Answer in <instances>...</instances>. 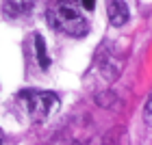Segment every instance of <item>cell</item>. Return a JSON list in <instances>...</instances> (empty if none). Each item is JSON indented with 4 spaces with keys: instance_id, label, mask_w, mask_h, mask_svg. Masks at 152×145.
I'll list each match as a JSON object with an SVG mask.
<instances>
[{
    "instance_id": "1",
    "label": "cell",
    "mask_w": 152,
    "mask_h": 145,
    "mask_svg": "<svg viewBox=\"0 0 152 145\" xmlns=\"http://www.w3.org/2000/svg\"><path fill=\"white\" fill-rule=\"evenodd\" d=\"M48 24L70 37H85L89 33V20L72 0H59L48 11Z\"/></svg>"
},
{
    "instance_id": "2",
    "label": "cell",
    "mask_w": 152,
    "mask_h": 145,
    "mask_svg": "<svg viewBox=\"0 0 152 145\" xmlns=\"http://www.w3.org/2000/svg\"><path fill=\"white\" fill-rule=\"evenodd\" d=\"M24 108L33 121H46L59 110V98L50 91H24L22 95Z\"/></svg>"
},
{
    "instance_id": "3",
    "label": "cell",
    "mask_w": 152,
    "mask_h": 145,
    "mask_svg": "<svg viewBox=\"0 0 152 145\" xmlns=\"http://www.w3.org/2000/svg\"><path fill=\"white\" fill-rule=\"evenodd\" d=\"M107 15H109V22L113 26H124L128 22V7L124 0H109L107 2Z\"/></svg>"
},
{
    "instance_id": "4",
    "label": "cell",
    "mask_w": 152,
    "mask_h": 145,
    "mask_svg": "<svg viewBox=\"0 0 152 145\" xmlns=\"http://www.w3.org/2000/svg\"><path fill=\"white\" fill-rule=\"evenodd\" d=\"M37 0H7V11L13 15H24V13L33 11Z\"/></svg>"
},
{
    "instance_id": "5",
    "label": "cell",
    "mask_w": 152,
    "mask_h": 145,
    "mask_svg": "<svg viewBox=\"0 0 152 145\" xmlns=\"http://www.w3.org/2000/svg\"><path fill=\"white\" fill-rule=\"evenodd\" d=\"M35 54H37L39 67L46 72L48 67H50V57H48V52H46V41H44L41 35H35Z\"/></svg>"
},
{
    "instance_id": "6",
    "label": "cell",
    "mask_w": 152,
    "mask_h": 145,
    "mask_svg": "<svg viewBox=\"0 0 152 145\" xmlns=\"http://www.w3.org/2000/svg\"><path fill=\"white\" fill-rule=\"evenodd\" d=\"M102 145H126V130L124 128H113L111 132L104 136Z\"/></svg>"
},
{
    "instance_id": "7",
    "label": "cell",
    "mask_w": 152,
    "mask_h": 145,
    "mask_svg": "<svg viewBox=\"0 0 152 145\" xmlns=\"http://www.w3.org/2000/svg\"><path fill=\"white\" fill-rule=\"evenodd\" d=\"M80 4H83V9H85V11H94L96 0H80Z\"/></svg>"
},
{
    "instance_id": "8",
    "label": "cell",
    "mask_w": 152,
    "mask_h": 145,
    "mask_svg": "<svg viewBox=\"0 0 152 145\" xmlns=\"http://www.w3.org/2000/svg\"><path fill=\"white\" fill-rule=\"evenodd\" d=\"M146 119H148V123H152V98L148 100V104H146Z\"/></svg>"
},
{
    "instance_id": "9",
    "label": "cell",
    "mask_w": 152,
    "mask_h": 145,
    "mask_svg": "<svg viewBox=\"0 0 152 145\" xmlns=\"http://www.w3.org/2000/svg\"><path fill=\"white\" fill-rule=\"evenodd\" d=\"M0 141H2V130H0Z\"/></svg>"
}]
</instances>
